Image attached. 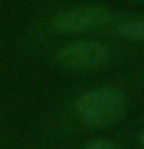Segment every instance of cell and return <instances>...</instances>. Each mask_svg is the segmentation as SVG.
Returning a JSON list of instances; mask_svg holds the SVG:
<instances>
[{"label":"cell","instance_id":"obj_1","mask_svg":"<svg viewBox=\"0 0 144 149\" xmlns=\"http://www.w3.org/2000/svg\"><path fill=\"white\" fill-rule=\"evenodd\" d=\"M125 110V98L118 88H95L78 101V112L82 121L90 126H107Z\"/></svg>","mask_w":144,"mask_h":149},{"label":"cell","instance_id":"obj_2","mask_svg":"<svg viewBox=\"0 0 144 149\" xmlns=\"http://www.w3.org/2000/svg\"><path fill=\"white\" fill-rule=\"evenodd\" d=\"M57 61L68 68L93 70L107 64L109 50L99 42H73L59 50Z\"/></svg>","mask_w":144,"mask_h":149},{"label":"cell","instance_id":"obj_3","mask_svg":"<svg viewBox=\"0 0 144 149\" xmlns=\"http://www.w3.org/2000/svg\"><path fill=\"white\" fill-rule=\"evenodd\" d=\"M111 20V13L104 8H76L59 14L53 22L57 33L90 31L105 26Z\"/></svg>","mask_w":144,"mask_h":149},{"label":"cell","instance_id":"obj_4","mask_svg":"<svg viewBox=\"0 0 144 149\" xmlns=\"http://www.w3.org/2000/svg\"><path fill=\"white\" fill-rule=\"evenodd\" d=\"M116 33L132 40L144 42V20H129L116 28Z\"/></svg>","mask_w":144,"mask_h":149},{"label":"cell","instance_id":"obj_5","mask_svg":"<svg viewBox=\"0 0 144 149\" xmlns=\"http://www.w3.org/2000/svg\"><path fill=\"white\" fill-rule=\"evenodd\" d=\"M85 149H116L115 144H111L110 141H93L88 146H85Z\"/></svg>","mask_w":144,"mask_h":149},{"label":"cell","instance_id":"obj_6","mask_svg":"<svg viewBox=\"0 0 144 149\" xmlns=\"http://www.w3.org/2000/svg\"><path fill=\"white\" fill-rule=\"evenodd\" d=\"M141 141H143V144H144V132L141 134Z\"/></svg>","mask_w":144,"mask_h":149}]
</instances>
